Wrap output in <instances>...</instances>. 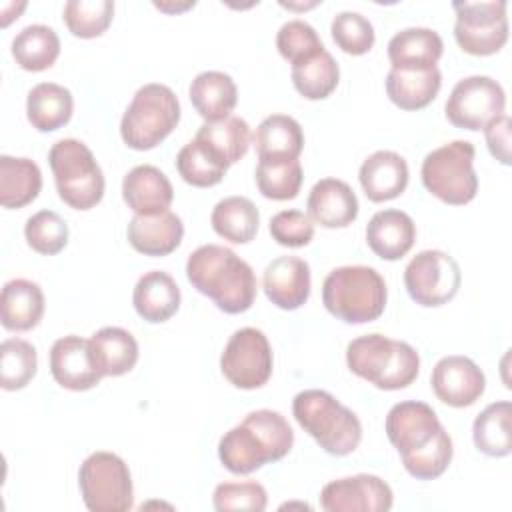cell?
I'll use <instances>...</instances> for the list:
<instances>
[{"mask_svg": "<svg viewBox=\"0 0 512 512\" xmlns=\"http://www.w3.org/2000/svg\"><path fill=\"white\" fill-rule=\"evenodd\" d=\"M442 86L438 66L426 70L390 68L386 74V94L402 110L426 108Z\"/></svg>", "mask_w": 512, "mask_h": 512, "instance_id": "obj_30", "label": "cell"}, {"mask_svg": "<svg viewBox=\"0 0 512 512\" xmlns=\"http://www.w3.org/2000/svg\"><path fill=\"white\" fill-rule=\"evenodd\" d=\"M346 364L352 374L380 390L406 388L420 372V356L408 342L376 332L358 336L348 344Z\"/></svg>", "mask_w": 512, "mask_h": 512, "instance_id": "obj_4", "label": "cell"}, {"mask_svg": "<svg viewBox=\"0 0 512 512\" xmlns=\"http://www.w3.org/2000/svg\"><path fill=\"white\" fill-rule=\"evenodd\" d=\"M358 178L368 200L386 202L406 190L408 164L398 152L378 150L362 162Z\"/></svg>", "mask_w": 512, "mask_h": 512, "instance_id": "obj_22", "label": "cell"}, {"mask_svg": "<svg viewBox=\"0 0 512 512\" xmlns=\"http://www.w3.org/2000/svg\"><path fill=\"white\" fill-rule=\"evenodd\" d=\"M122 198L136 214H160L170 208L174 200V188L160 168L152 164H140L124 176Z\"/></svg>", "mask_w": 512, "mask_h": 512, "instance_id": "obj_20", "label": "cell"}, {"mask_svg": "<svg viewBox=\"0 0 512 512\" xmlns=\"http://www.w3.org/2000/svg\"><path fill=\"white\" fill-rule=\"evenodd\" d=\"M50 372L54 380L68 390L82 392L94 388L102 374L94 364L90 342L68 334L58 338L50 348Z\"/></svg>", "mask_w": 512, "mask_h": 512, "instance_id": "obj_17", "label": "cell"}, {"mask_svg": "<svg viewBox=\"0 0 512 512\" xmlns=\"http://www.w3.org/2000/svg\"><path fill=\"white\" fill-rule=\"evenodd\" d=\"M254 178L260 194L270 200L296 198L304 180L298 158H260Z\"/></svg>", "mask_w": 512, "mask_h": 512, "instance_id": "obj_38", "label": "cell"}, {"mask_svg": "<svg viewBox=\"0 0 512 512\" xmlns=\"http://www.w3.org/2000/svg\"><path fill=\"white\" fill-rule=\"evenodd\" d=\"M48 164L64 204L74 210H90L102 200L104 174L84 142L76 138L58 140L48 152Z\"/></svg>", "mask_w": 512, "mask_h": 512, "instance_id": "obj_8", "label": "cell"}, {"mask_svg": "<svg viewBox=\"0 0 512 512\" xmlns=\"http://www.w3.org/2000/svg\"><path fill=\"white\" fill-rule=\"evenodd\" d=\"M444 52L440 34L432 28L412 26L396 32L388 42V58L392 68L426 70L434 68Z\"/></svg>", "mask_w": 512, "mask_h": 512, "instance_id": "obj_24", "label": "cell"}, {"mask_svg": "<svg viewBox=\"0 0 512 512\" xmlns=\"http://www.w3.org/2000/svg\"><path fill=\"white\" fill-rule=\"evenodd\" d=\"M416 240V224L402 210H380L366 226V242L382 260H400Z\"/></svg>", "mask_w": 512, "mask_h": 512, "instance_id": "obj_23", "label": "cell"}, {"mask_svg": "<svg viewBox=\"0 0 512 512\" xmlns=\"http://www.w3.org/2000/svg\"><path fill=\"white\" fill-rule=\"evenodd\" d=\"M194 140L200 142L218 162L230 168L248 152L252 134L244 118L230 114L222 120L204 122L198 128Z\"/></svg>", "mask_w": 512, "mask_h": 512, "instance_id": "obj_28", "label": "cell"}, {"mask_svg": "<svg viewBox=\"0 0 512 512\" xmlns=\"http://www.w3.org/2000/svg\"><path fill=\"white\" fill-rule=\"evenodd\" d=\"M188 96L196 112L206 122H214L230 116L238 102V88L230 74L220 70H206L190 82Z\"/></svg>", "mask_w": 512, "mask_h": 512, "instance_id": "obj_27", "label": "cell"}, {"mask_svg": "<svg viewBox=\"0 0 512 512\" xmlns=\"http://www.w3.org/2000/svg\"><path fill=\"white\" fill-rule=\"evenodd\" d=\"M180 122V102L166 84L150 82L136 90L120 120V136L134 150L158 146Z\"/></svg>", "mask_w": 512, "mask_h": 512, "instance_id": "obj_7", "label": "cell"}, {"mask_svg": "<svg viewBox=\"0 0 512 512\" xmlns=\"http://www.w3.org/2000/svg\"><path fill=\"white\" fill-rule=\"evenodd\" d=\"M386 282L370 266H340L328 272L322 284L326 310L348 324L380 318L386 306Z\"/></svg>", "mask_w": 512, "mask_h": 512, "instance_id": "obj_6", "label": "cell"}, {"mask_svg": "<svg viewBox=\"0 0 512 512\" xmlns=\"http://www.w3.org/2000/svg\"><path fill=\"white\" fill-rule=\"evenodd\" d=\"M90 352L102 376H122L138 360L136 338L120 326H104L90 336Z\"/></svg>", "mask_w": 512, "mask_h": 512, "instance_id": "obj_29", "label": "cell"}, {"mask_svg": "<svg viewBox=\"0 0 512 512\" xmlns=\"http://www.w3.org/2000/svg\"><path fill=\"white\" fill-rule=\"evenodd\" d=\"M186 276L200 294L208 296L226 314L246 312L258 292L252 266L220 244L198 246L188 256Z\"/></svg>", "mask_w": 512, "mask_h": 512, "instance_id": "obj_2", "label": "cell"}, {"mask_svg": "<svg viewBox=\"0 0 512 512\" xmlns=\"http://www.w3.org/2000/svg\"><path fill=\"white\" fill-rule=\"evenodd\" d=\"M154 6H156V8H160V10H164V12H174V10H176V12H180V10H186V8L194 6V2H186L184 6H178V4H176V6H168V4H160V2H154Z\"/></svg>", "mask_w": 512, "mask_h": 512, "instance_id": "obj_48", "label": "cell"}, {"mask_svg": "<svg viewBox=\"0 0 512 512\" xmlns=\"http://www.w3.org/2000/svg\"><path fill=\"white\" fill-rule=\"evenodd\" d=\"M454 38L472 56L496 54L508 40L506 2H454Z\"/></svg>", "mask_w": 512, "mask_h": 512, "instance_id": "obj_11", "label": "cell"}, {"mask_svg": "<svg viewBox=\"0 0 512 512\" xmlns=\"http://www.w3.org/2000/svg\"><path fill=\"white\" fill-rule=\"evenodd\" d=\"M60 54V38L46 24H30L12 40V56L16 64L28 72L50 68Z\"/></svg>", "mask_w": 512, "mask_h": 512, "instance_id": "obj_36", "label": "cell"}, {"mask_svg": "<svg viewBox=\"0 0 512 512\" xmlns=\"http://www.w3.org/2000/svg\"><path fill=\"white\" fill-rule=\"evenodd\" d=\"M72 110V92L56 82H40L28 92L26 116L28 122L40 132H54L68 124Z\"/></svg>", "mask_w": 512, "mask_h": 512, "instance_id": "obj_31", "label": "cell"}, {"mask_svg": "<svg viewBox=\"0 0 512 512\" xmlns=\"http://www.w3.org/2000/svg\"><path fill=\"white\" fill-rule=\"evenodd\" d=\"M132 304L140 318L160 324L176 314L180 306V288L168 272L150 270L138 278L132 292Z\"/></svg>", "mask_w": 512, "mask_h": 512, "instance_id": "obj_25", "label": "cell"}, {"mask_svg": "<svg viewBox=\"0 0 512 512\" xmlns=\"http://www.w3.org/2000/svg\"><path fill=\"white\" fill-rule=\"evenodd\" d=\"M384 428L406 472L416 480H434L450 466L452 438L426 402L404 400L394 404L386 414Z\"/></svg>", "mask_w": 512, "mask_h": 512, "instance_id": "obj_1", "label": "cell"}, {"mask_svg": "<svg viewBox=\"0 0 512 512\" xmlns=\"http://www.w3.org/2000/svg\"><path fill=\"white\" fill-rule=\"evenodd\" d=\"M270 234L280 246L300 248L312 242L314 224L300 210H280L270 218Z\"/></svg>", "mask_w": 512, "mask_h": 512, "instance_id": "obj_46", "label": "cell"}, {"mask_svg": "<svg viewBox=\"0 0 512 512\" xmlns=\"http://www.w3.org/2000/svg\"><path fill=\"white\" fill-rule=\"evenodd\" d=\"M474 154V144L468 140H452L428 152L420 168L424 188L452 206H462L474 200L478 192Z\"/></svg>", "mask_w": 512, "mask_h": 512, "instance_id": "obj_9", "label": "cell"}, {"mask_svg": "<svg viewBox=\"0 0 512 512\" xmlns=\"http://www.w3.org/2000/svg\"><path fill=\"white\" fill-rule=\"evenodd\" d=\"M24 236L34 252L52 256L68 244V224L58 212L40 210L26 220Z\"/></svg>", "mask_w": 512, "mask_h": 512, "instance_id": "obj_42", "label": "cell"}, {"mask_svg": "<svg viewBox=\"0 0 512 512\" xmlns=\"http://www.w3.org/2000/svg\"><path fill=\"white\" fill-rule=\"evenodd\" d=\"M176 170L184 182L198 188H208L224 178L228 166L218 162L200 142L190 140L176 156Z\"/></svg>", "mask_w": 512, "mask_h": 512, "instance_id": "obj_41", "label": "cell"}, {"mask_svg": "<svg viewBox=\"0 0 512 512\" xmlns=\"http://www.w3.org/2000/svg\"><path fill=\"white\" fill-rule=\"evenodd\" d=\"M292 414L300 428L332 456L352 454L362 440L358 416L326 390L298 392L292 400Z\"/></svg>", "mask_w": 512, "mask_h": 512, "instance_id": "obj_5", "label": "cell"}, {"mask_svg": "<svg viewBox=\"0 0 512 512\" xmlns=\"http://www.w3.org/2000/svg\"><path fill=\"white\" fill-rule=\"evenodd\" d=\"M214 508L224 510H254L262 512L268 504L266 488L258 482H222L212 494Z\"/></svg>", "mask_w": 512, "mask_h": 512, "instance_id": "obj_45", "label": "cell"}, {"mask_svg": "<svg viewBox=\"0 0 512 512\" xmlns=\"http://www.w3.org/2000/svg\"><path fill=\"white\" fill-rule=\"evenodd\" d=\"M308 216L324 228H344L358 216V198L354 190L338 178L318 180L306 200Z\"/></svg>", "mask_w": 512, "mask_h": 512, "instance_id": "obj_19", "label": "cell"}, {"mask_svg": "<svg viewBox=\"0 0 512 512\" xmlns=\"http://www.w3.org/2000/svg\"><path fill=\"white\" fill-rule=\"evenodd\" d=\"M276 48L282 58L296 64L324 50V44L308 22L294 18L280 26L276 34Z\"/></svg>", "mask_w": 512, "mask_h": 512, "instance_id": "obj_44", "label": "cell"}, {"mask_svg": "<svg viewBox=\"0 0 512 512\" xmlns=\"http://www.w3.org/2000/svg\"><path fill=\"white\" fill-rule=\"evenodd\" d=\"M114 16L110 0H68L64 4V22L78 38H96L108 30Z\"/></svg>", "mask_w": 512, "mask_h": 512, "instance_id": "obj_40", "label": "cell"}, {"mask_svg": "<svg viewBox=\"0 0 512 512\" xmlns=\"http://www.w3.org/2000/svg\"><path fill=\"white\" fill-rule=\"evenodd\" d=\"M462 272L458 262L442 250L418 252L404 270V286L408 296L426 308L450 302L460 288Z\"/></svg>", "mask_w": 512, "mask_h": 512, "instance_id": "obj_13", "label": "cell"}, {"mask_svg": "<svg viewBox=\"0 0 512 512\" xmlns=\"http://www.w3.org/2000/svg\"><path fill=\"white\" fill-rule=\"evenodd\" d=\"M38 368L36 348L22 338H6L0 344V386L22 390L30 384Z\"/></svg>", "mask_w": 512, "mask_h": 512, "instance_id": "obj_39", "label": "cell"}, {"mask_svg": "<svg viewBox=\"0 0 512 512\" xmlns=\"http://www.w3.org/2000/svg\"><path fill=\"white\" fill-rule=\"evenodd\" d=\"M210 224L214 232L224 240L234 244H248L258 232L260 214L250 198L228 196L214 206Z\"/></svg>", "mask_w": 512, "mask_h": 512, "instance_id": "obj_35", "label": "cell"}, {"mask_svg": "<svg viewBox=\"0 0 512 512\" xmlns=\"http://www.w3.org/2000/svg\"><path fill=\"white\" fill-rule=\"evenodd\" d=\"M130 246L146 256H166L174 252L184 236V224L180 216L170 210L160 214H136L128 222Z\"/></svg>", "mask_w": 512, "mask_h": 512, "instance_id": "obj_21", "label": "cell"}, {"mask_svg": "<svg viewBox=\"0 0 512 512\" xmlns=\"http://www.w3.org/2000/svg\"><path fill=\"white\" fill-rule=\"evenodd\" d=\"M254 148L260 158H298L304 148L300 124L286 114L266 116L254 132Z\"/></svg>", "mask_w": 512, "mask_h": 512, "instance_id": "obj_34", "label": "cell"}, {"mask_svg": "<svg viewBox=\"0 0 512 512\" xmlns=\"http://www.w3.org/2000/svg\"><path fill=\"white\" fill-rule=\"evenodd\" d=\"M392 502V488L374 474L338 478L320 492V506L326 512H388Z\"/></svg>", "mask_w": 512, "mask_h": 512, "instance_id": "obj_15", "label": "cell"}, {"mask_svg": "<svg viewBox=\"0 0 512 512\" xmlns=\"http://www.w3.org/2000/svg\"><path fill=\"white\" fill-rule=\"evenodd\" d=\"M510 128L512 120L506 114L498 116L484 128L488 150L500 164H510Z\"/></svg>", "mask_w": 512, "mask_h": 512, "instance_id": "obj_47", "label": "cell"}, {"mask_svg": "<svg viewBox=\"0 0 512 512\" xmlns=\"http://www.w3.org/2000/svg\"><path fill=\"white\" fill-rule=\"evenodd\" d=\"M294 444L288 420L276 410H254L218 442V458L232 474H250L282 460Z\"/></svg>", "mask_w": 512, "mask_h": 512, "instance_id": "obj_3", "label": "cell"}, {"mask_svg": "<svg viewBox=\"0 0 512 512\" xmlns=\"http://www.w3.org/2000/svg\"><path fill=\"white\" fill-rule=\"evenodd\" d=\"M272 348L266 334L258 328L246 326L236 330L220 356V370L224 378L242 390H254L272 376Z\"/></svg>", "mask_w": 512, "mask_h": 512, "instance_id": "obj_12", "label": "cell"}, {"mask_svg": "<svg viewBox=\"0 0 512 512\" xmlns=\"http://www.w3.org/2000/svg\"><path fill=\"white\" fill-rule=\"evenodd\" d=\"M512 404L498 400L488 404L472 424L476 448L492 458H502L512 452Z\"/></svg>", "mask_w": 512, "mask_h": 512, "instance_id": "obj_33", "label": "cell"}, {"mask_svg": "<svg viewBox=\"0 0 512 512\" xmlns=\"http://www.w3.org/2000/svg\"><path fill=\"white\" fill-rule=\"evenodd\" d=\"M330 32L336 46L352 56H362L374 46V26L360 12H338L332 18Z\"/></svg>", "mask_w": 512, "mask_h": 512, "instance_id": "obj_43", "label": "cell"}, {"mask_svg": "<svg viewBox=\"0 0 512 512\" xmlns=\"http://www.w3.org/2000/svg\"><path fill=\"white\" fill-rule=\"evenodd\" d=\"M44 314L42 288L26 278L8 280L0 294V320L10 332H26L38 326Z\"/></svg>", "mask_w": 512, "mask_h": 512, "instance_id": "obj_26", "label": "cell"}, {"mask_svg": "<svg viewBox=\"0 0 512 512\" xmlns=\"http://www.w3.org/2000/svg\"><path fill=\"white\" fill-rule=\"evenodd\" d=\"M268 300L282 310L300 308L310 296V266L298 256L274 258L262 274Z\"/></svg>", "mask_w": 512, "mask_h": 512, "instance_id": "obj_18", "label": "cell"}, {"mask_svg": "<svg viewBox=\"0 0 512 512\" xmlns=\"http://www.w3.org/2000/svg\"><path fill=\"white\" fill-rule=\"evenodd\" d=\"M78 486L92 512H126L134 504L128 464L114 452H92L80 464Z\"/></svg>", "mask_w": 512, "mask_h": 512, "instance_id": "obj_10", "label": "cell"}, {"mask_svg": "<svg viewBox=\"0 0 512 512\" xmlns=\"http://www.w3.org/2000/svg\"><path fill=\"white\" fill-rule=\"evenodd\" d=\"M504 88L490 76H468L454 84L444 112L448 122L464 130H484L504 114Z\"/></svg>", "mask_w": 512, "mask_h": 512, "instance_id": "obj_14", "label": "cell"}, {"mask_svg": "<svg viewBox=\"0 0 512 512\" xmlns=\"http://www.w3.org/2000/svg\"><path fill=\"white\" fill-rule=\"evenodd\" d=\"M42 188V172L30 158L0 156V204L4 208H22L36 200Z\"/></svg>", "mask_w": 512, "mask_h": 512, "instance_id": "obj_32", "label": "cell"}, {"mask_svg": "<svg viewBox=\"0 0 512 512\" xmlns=\"http://www.w3.org/2000/svg\"><path fill=\"white\" fill-rule=\"evenodd\" d=\"M438 400L448 406L464 408L474 404L486 388V376L468 356H444L436 362L430 376Z\"/></svg>", "mask_w": 512, "mask_h": 512, "instance_id": "obj_16", "label": "cell"}, {"mask_svg": "<svg viewBox=\"0 0 512 512\" xmlns=\"http://www.w3.org/2000/svg\"><path fill=\"white\" fill-rule=\"evenodd\" d=\"M340 80V68L334 56L324 48L318 54L292 64V84L308 100L328 98Z\"/></svg>", "mask_w": 512, "mask_h": 512, "instance_id": "obj_37", "label": "cell"}]
</instances>
